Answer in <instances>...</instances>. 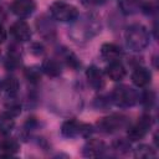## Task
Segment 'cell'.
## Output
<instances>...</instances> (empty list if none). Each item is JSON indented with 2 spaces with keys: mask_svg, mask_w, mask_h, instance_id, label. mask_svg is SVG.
Masks as SVG:
<instances>
[{
  "mask_svg": "<svg viewBox=\"0 0 159 159\" xmlns=\"http://www.w3.org/2000/svg\"><path fill=\"white\" fill-rule=\"evenodd\" d=\"M50 12H51L53 19L62 21V22L73 21L78 16V10L73 5H70V4L63 2V1L53 2L50 7Z\"/></svg>",
  "mask_w": 159,
  "mask_h": 159,
  "instance_id": "7a4b0ae2",
  "label": "cell"
},
{
  "mask_svg": "<svg viewBox=\"0 0 159 159\" xmlns=\"http://www.w3.org/2000/svg\"><path fill=\"white\" fill-rule=\"evenodd\" d=\"M86 76L88 80V83L96 88V89H101L104 86V78H103V73L96 67V66H91L88 67V70L86 71Z\"/></svg>",
  "mask_w": 159,
  "mask_h": 159,
  "instance_id": "ba28073f",
  "label": "cell"
},
{
  "mask_svg": "<svg viewBox=\"0 0 159 159\" xmlns=\"http://www.w3.org/2000/svg\"><path fill=\"white\" fill-rule=\"evenodd\" d=\"M6 40V31L4 29V26L0 24V43H2Z\"/></svg>",
  "mask_w": 159,
  "mask_h": 159,
  "instance_id": "603a6c76",
  "label": "cell"
},
{
  "mask_svg": "<svg viewBox=\"0 0 159 159\" xmlns=\"http://www.w3.org/2000/svg\"><path fill=\"white\" fill-rule=\"evenodd\" d=\"M19 150V143L15 139H5L0 143V152L1 157H11Z\"/></svg>",
  "mask_w": 159,
  "mask_h": 159,
  "instance_id": "5bb4252c",
  "label": "cell"
},
{
  "mask_svg": "<svg viewBox=\"0 0 159 159\" xmlns=\"http://www.w3.org/2000/svg\"><path fill=\"white\" fill-rule=\"evenodd\" d=\"M14 125H15V120L12 116H10L6 112L0 114V133L1 134L4 135L9 134L14 129Z\"/></svg>",
  "mask_w": 159,
  "mask_h": 159,
  "instance_id": "2e32d148",
  "label": "cell"
},
{
  "mask_svg": "<svg viewBox=\"0 0 159 159\" xmlns=\"http://www.w3.org/2000/svg\"><path fill=\"white\" fill-rule=\"evenodd\" d=\"M150 125H152V118H150V116H143L137 124H134L133 127H130L128 129L127 135H128V138L132 142H137V140L142 139L147 134V132L150 128Z\"/></svg>",
  "mask_w": 159,
  "mask_h": 159,
  "instance_id": "277c9868",
  "label": "cell"
},
{
  "mask_svg": "<svg viewBox=\"0 0 159 159\" xmlns=\"http://www.w3.org/2000/svg\"><path fill=\"white\" fill-rule=\"evenodd\" d=\"M5 112L9 113V114L12 116V117H16L17 114H20V112H21V107H20L19 103H16V102H11V103H9V104L6 106V111H5Z\"/></svg>",
  "mask_w": 159,
  "mask_h": 159,
  "instance_id": "44dd1931",
  "label": "cell"
},
{
  "mask_svg": "<svg viewBox=\"0 0 159 159\" xmlns=\"http://www.w3.org/2000/svg\"><path fill=\"white\" fill-rule=\"evenodd\" d=\"M11 10L19 17H27L35 10L34 0H15L11 5Z\"/></svg>",
  "mask_w": 159,
  "mask_h": 159,
  "instance_id": "8992f818",
  "label": "cell"
},
{
  "mask_svg": "<svg viewBox=\"0 0 159 159\" xmlns=\"http://www.w3.org/2000/svg\"><path fill=\"white\" fill-rule=\"evenodd\" d=\"M66 62H67L68 66H71V67H73V68H76V67L80 65V62H78V60L76 58V56H75L73 53H71V52L66 55Z\"/></svg>",
  "mask_w": 159,
  "mask_h": 159,
  "instance_id": "7402d4cb",
  "label": "cell"
},
{
  "mask_svg": "<svg viewBox=\"0 0 159 159\" xmlns=\"http://www.w3.org/2000/svg\"><path fill=\"white\" fill-rule=\"evenodd\" d=\"M80 128H81V123H78L75 119H70V120H66L62 124L61 132L65 137L72 138V137H76V135L80 134Z\"/></svg>",
  "mask_w": 159,
  "mask_h": 159,
  "instance_id": "9a60e30c",
  "label": "cell"
},
{
  "mask_svg": "<svg viewBox=\"0 0 159 159\" xmlns=\"http://www.w3.org/2000/svg\"><path fill=\"white\" fill-rule=\"evenodd\" d=\"M113 99L116 104L122 107H128L135 103L137 94L132 88L127 86H119V87H116L113 91Z\"/></svg>",
  "mask_w": 159,
  "mask_h": 159,
  "instance_id": "3957f363",
  "label": "cell"
},
{
  "mask_svg": "<svg viewBox=\"0 0 159 159\" xmlns=\"http://www.w3.org/2000/svg\"><path fill=\"white\" fill-rule=\"evenodd\" d=\"M25 76H26V78L30 81V82H39L40 81V78H41V72H40V70L39 68H36V67H29V68H26L25 70Z\"/></svg>",
  "mask_w": 159,
  "mask_h": 159,
  "instance_id": "ffe728a7",
  "label": "cell"
},
{
  "mask_svg": "<svg viewBox=\"0 0 159 159\" xmlns=\"http://www.w3.org/2000/svg\"><path fill=\"white\" fill-rule=\"evenodd\" d=\"M2 88H4L7 93L14 94V93H16V91L19 89V82H17V80L14 78V77H7V78H5L4 82H2Z\"/></svg>",
  "mask_w": 159,
  "mask_h": 159,
  "instance_id": "d6986e66",
  "label": "cell"
},
{
  "mask_svg": "<svg viewBox=\"0 0 159 159\" xmlns=\"http://www.w3.org/2000/svg\"><path fill=\"white\" fill-rule=\"evenodd\" d=\"M10 32L17 41H29L31 39V29L24 20H19L12 24Z\"/></svg>",
  "mask_w": 159,
  "mask_h": 159,
  "instance_id": "52a82bcc",
  "label": "cell"
},
{
  "mask_svg": "<svg viewBox=\"0 0 159 159\" xmlns=\"http://www.w3.org/2000/svg\"><path fill=\"white\" fill-rule=\"evenodd\" d=\"M150 72L144 67H138L132 73V82L138 87H144L150 82Z\"/></svg>",
  "mask_w": 159,
  "mask_h": 159,
  "instance_id": "8fae6325",
  "label": "cell"
},
{
  "mask_svg": "<svg viewBox=\"0 0 159 159\" xmlns=\"http://www.w3.org/2000/svg\"><path fill=\"white\" fill-rule=\"evenodd\" d=\"M106 73L112 81H120L125 76V68L119 61H113L107 66Z\"/></svg>",
  "mask_w": 159,
  "mask_h": 159,
  "instance_id": "30bf717a",
  "label": "cell"
},
{
  "mask_svg": "<svg viewBox=\"0 0 159 159\" xmlns=\"http://www.w3.org/2000/svg\"><path fill=\"white\" fill-rule=\"evenodd\" d=\"M134 155H135L137 158H140V159H148V158H154V157L157 155V153L154 152V149H153L152 147L143 144V145H139V147L135 149Z\"/></svg>",
  "mask_w": 159,
  "mask_h": 159,
  "instance_id": "e0dca14e",
  "label": "cell"
},
{
  "mask_svg": "<svg viewBox=\"0 0 159 159\" xmlns=\"http://www.w3.org/2000/svg\"><path fill=\"white\" fill-rule=\"evenodd\" d=\"M125 42L127 46L130 47L133 51L143 50L149 42V35L144 26L142 25H132L125 31Z\"/></svg>",
  "mask_w": 159,
  "mask_h": 159,
  "instance_id": "6da1fadb",
  "label": "cell"
},
{
  "mask_svg": "<svg viewBox=\"0 0 159 159\" xmlns=\"http://www.w3.org/2000/svg\"><path fill=\"white\" fill-rule=\"evenodd\" d=\"M125 123V120L123 119V117L120 116H111V117H106L98 120V127L101 130L106 132V133H112L117 129H119L120 127H123Z\"/></svg>",
  "mask_w": 159,
  "mask_h": 159,
  "instance_id": "5b68a950",
  "label": "cell"
},
{
  "mask_svg": "<svg viewBox=\"0 0 159 159\" xmlns=\"http://www.w3.org/2000/svg\"><path fill=\"white\" fill-rule=\"evenodd\" d=\"M101 55L104 60L113 62V61H118L122 56V51L120 48L114 45V43H103L101 47Z\"/></svg>",
  "mask_w": 159,
  "mask_h": 159,
  "instance_id": "9c48e42d",
  "label": "cell"
},
{
  "mask_svg": "<svg viewBox=\"0 0 159 159\" xmlns=\"http://www.w3.org/2000/svg\"><path fill=\"white\" fill-rule=\"evenodd\" d=\"M104 152V143L97 139L89 140L84 147V154L87 157H99Z\"/></svg>",
  "mask_w": 159,
  "mask_h": 159,
  "instance_id": "7c38bea8",
  "label": "cell"
},
{
  "mask_svg": "<svg viewBox=\"0 0 159 159\" xmlns=\"http://www.w3.org/2000/svg\"><path fill=\"white\" fill-rule=\"evenodd\" d=\"M118 4L124 14H133L138 9L139 0H118Z\"/></svg>",
  "mask_w": 159,
  "mask_h": 159,
  "instance_id": "ac0fdd59",
  "label": "cell"
},
{
  "mask_svg": "<svg viewBox=\"0 0 159 159\" xmlns=\"http://www.w3.org/2000/svg\"><path fill=\"white\" fill-rule=\"evenodd\" d=\"M42 71L47 75V76H51V77H57L60 73H61V66L60 63L53 60V58H47L42 62V66H41Z\"/></svg>",
  "mask_w": 159,
  "mask_h": 159,
  "instance_id": "4fadbf2b",
  "label": "cell"
}]
</instances>
